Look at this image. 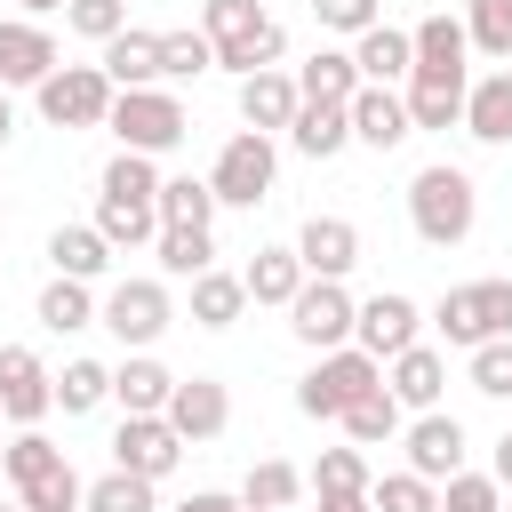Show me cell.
Returning <instances> with one entry per match:
<instances>
[{
    "label": "cell",
    "instance_id": "b9f144b4",
    "mask_svg": "<svg viewBox=\"0 0 512 512\" xmlns=\"http://www.w3.org/2000/svg\"><path fill=\"white\" fill-rule=\"evenodd\" d=\"M96 192H104V200H152V192H160L152 152H112V160H104V176H96Z\"/></svg>",
    "mask_w": 512,
    "mask_h": 512
},
{
    "label": "cell",
    "instance_id": "d590c367",
    "mask_svg": "<svg viewBox=\"0 0 512 512\" xmlns=\"http://www.w3.org/2000/svg\"><path fill=\"white\" fill-rule=\"evenodd\" d=\"M200 72H216V48H208V32H200V24H184V32H160V88H176V80H200Z\"/></svg>",
    "mask_w": 512,
    "mask_h": 512
},
{
    "label": "cell",
    "instance_id": "603a6c76",
    "mask_svg": "<svg viewBox=\"0 0 512 512\" xmlns=\"http://www.w3.org/2000/svg\"><path fill=\"white\" fill-rule=\"evenodd\" d=\"M168 392H176V376H168L152 352H128V360L112 368V400H120V416H160Z\"/></svg>",
    "mask_w": 512,
    "mask_h": 512
},
{
    "label": "cell",
    "instance_id": "7c38bea8",
    "mask_svg": "<svg viewBox=\"0 0 512 512\" xmlns=\"http://www.w3.org/2000/svg\"><path fill=\"white\" fill-rule=\"evenodd\" d=\"M56 32L40 16H0V88H40L56 72Z\"/></svg>",
    "mask_w": 512,
    "mask_h": 512
},
{
    "label": "cell",
    "instance_id": "1f68e13d",
    "mask_svg": "<svg viewBox=\"0 0 512 512\" xmlns=\"http://www.w3.org/2000/svg\"><path fill=\"white\" fill-rule=\"evenodd\" d=\"M336 424L352 432V448H384V440H400V424H408V408H400V400H392L384 384H368V392H360V400H352V408H344Z\"/></svg>",
    "mask_w": 512,
    "mask_h": 512
},
{
    "label": "cell",
    "instance_id": "f5cc1de1",
    "mask_svg": "<svg viewBox=\"0 0 512 512\" xmlns=\"http://www.w3.org/2000/svg\"><path fill=\"white\" fill-rule=\"evenodd\" d=\"M320 512H368V496H320Z\"/></svg>",
    "mask_w": 512,
    "mask_h": 512
},
{
    "label": "cell",
    "instance_id": "d4e9b609",
    "mask_svg": "<svg viewBox=\"0 0 512 512\" xmlns=\"http://www.w3.org/2000/svg\"><path fill=\"white\" fill-rule=\"evenodd\" d=\"M48 264H56L64 280H104V272H112V240H104L96 224H56V232H48Z\"/></svg>",
    "mask_w": 512,
    "mask_h": 512
},
{
    "label": "cell",
    "instance_id": "816d5d0a",
    "mask_svg": "<svg viewBox=\"0 0 512 512\" xmlns=\"http://www.w3.org/2000/svg\"><path fill=\"white\" fill-rule=\"evenodd\" d=\"M488 472H496V488H512V424H504V440H496V464H488Z\"/></svg>",
    "mask_w": 512,
    "mask_h": 512
},
{
    "label": "cell",
    "instance_id": "db71d44e",
    "mask_svg": "<svg viewBox=\"0 0 512 512\" xmlns=\"http://www.w3.org/2000/svg\"><path fill=\"white\" fill-rule=\"evenodd\" d=\"M8 136H16V112H8V96H0V152H8Z\"/></svg>",
    "mask_w": 512,
    "mask_h": 512
},
{
    "label": "cell",
    "instance_id": "836d02e7",
    "mask_svg": "<svg viewBox=\"0 0 512 512\" xmlns=\"http://www.w3.org/2000/svg\"><path fill=\"white\" fill-rule=\"evenodd\" d=\"M232 496H240L248 512H288V504L304 496V472H296L288 456H264V464H248V480H240Z\"/></svg>",
    "mask_w": 512,
    "mask_h": 512
},
{
    "label": "cell",
    "instance_id": "2e32d148",
    "mask_svg": "<svg viewBox=\"0 0 512 512\" xmlns=\"http://www.w3.org/2000/svg\"><path fill=\"white\" fill-rule=\"evenodd\" d=\"M296 264H304V280H344V272L360 264V224H352V216H304Z\"/></svg>",
    "mask_w": 512,
    "mask_h": 512
},
{
    "label": "cell",
    "instance_id": "f546056e",
    "mask_svg": "<svg viewBox=\"0 0 512 512\" xmlns=\"http://www.w3.org/2000/svg\"><path fill=\"white\" fill-rule=\"evenodd\" d=\"M152 256H160L168 280H192V272L216 264V232H208V224H160V232H152Z\"/></svg>",
    "mask_w": 512,
    "mask_h": 512
},
{
    "label": "cell",
    "instance_id": "277c9868",
    "mask_svg": "<svg viewBox=\"0 0 512 512\" xmlns=\"http://www.w3.org/2000/svg\"><path fill=\"white\" fill-rule=\"evenodd\" d=\"M432 328H440L456 352H472V344H488V336H512V280H464V288H440Z\"/></svg>",
    "mask_w": 512,
    "mask_h": 512
},
{
    "label": "cell",
    "instance_id": "4fadbf2b",
    "mask_svg": "<svg viewBox=\"0 0 512 512\" xmlns=\"http://www.w3.org/2000/svg\"><path fill=\"white\" fill-rule=\"evenodd\" d=\"M168 424H176V440L184 448H200V440H216L224 424H232V392L216 384V376H176V392H168V408H160Z\"/></svg>",
    "mask_w": 512,
    "mask_h": 512
},
{
    "label": "cell",
    "instance_id": "cb8c5ba5",
    "mask_svg": "<svg viewBox=\"0 0 512 512\" xmlns=\"http://www.w3.org/2000/svg\"><path fill=\"white\" fill-rule=\"evenodd\" d=\"M352 88H360L352 48H312V56L296 64V96H304V104H352Z\"/></svg>",
    "mask_w": 512,
    "mask_h": 512
},
{
    "label": "cell",
    "instance_id": "7bdbcfd3",
    "mask_svg": "<svg viewBox=\"0 0 512 512\" xmlns=\"http://www.w3.org/2000/svg\"><path fill=\"white\" fill-rule=\"evenodd\" d=\"M256 24H264V8H256V0H200V32H208V48H216V56H224V48H240Z\"/></svg>",
    "mask_w": 512,
    "mask_h": 512
},
{
    "label": "cell",
    "instance_id": "5b68a950",
    "mask_svg": "<svg viewBox=\"0 0 512 512\" xmlns=\"http://www.w3.org/2000/svg\"><path fill=\"white\" fill-rule=\"evenodd\" d=\"M168 320H176V304H168V280H112L104 288V304H96V328H112L120 336V352H152L160 336H168Z\"/></svg>",
    "mask_w": 512,
    "mask_h": 512
},
{
    "label": "cell",
    "instance_id": "c3c4849f",
    "mask_svg": "<svg viewBox=\"0 0 512 512\" xmlns=\"http://www.w3.org/2000/svg\"><path fill=\"white\" fill-rule=\"evenodd\" d=\"M64 24H72L80 40H96V48H104V40L128 24V0H64Z\"/></svg>",
    "mask_w": 512,
    "mask_h": 512
},
{
    "label": "cell",
    "instance_id": "11a10c76",
    "mask_svg": "<svg viewBox=\"0 0 512 512\" xmlns=\"http://www.w3.org/2000/svg\"><path fill=\"white\" fill-rule=\"evenodd\" d=\"M16 8H24V16H56L64 0H16Z\"/></svg>",
    "mask_w": 512,
    "mask_h": 512
},
{
    "label": "cell",
    "instance_id": "7a4b0ae2",
    "mask_svg": "<svg viewBox=\"0 0 512 512\" xmlns=\"http://www.w3.org/2000/svg\"><path fill=\"white\" fill-rule=\"evenodd\" d=\"M104 128L120 136V152H176L184 136H192V112L176 104V88H112V112H104Z\"/></svg>",
    "mask_w": 512,
    "mask_h": 512
},
{
    "label": "cell",
    "instance_id": "9c48e42d",
    "mask_svg": "<svg viewBox=\"0 0 512 512\" xmlns=\"http://www.w3.org/2000/svg\"><path fill=\"white\" fill-rule=\"evenodd\" d=\"M416 336H424V312H416V296H400V288H376V296H360V312H352V344H360V352L392 360V352H408Z\"/></svg>",
    "mask_w": 512,
    "mask_h": 512
},
{
    "label": "cell",
    "instance_id": "7dc6e473",
    "mask_svg": "<svg viewBox=\"0 0 512 512\" xmlns=\"http://www.w3.org/2000/svg\"><path fill=\"white\" fill-rule=\"evenodd\" d=\"M440 512H504L496 472H448L440 480Z\"/></svg>",
    "mask_w": 512,
    "mask_h": 512
},
{
    "label": "cell",
    "instance_id": "f35d334b",
    "mask_svg": "<svg viewBox=\"0 0 512 512\" xmlns=\"http://www.w3.org/2000/svg\"><path fill=\"white\" fill-rule=\"evenodd\" d=\"M104 400H112V368H104V360H64L56 408H64V416H88V408H104Z\"/></svg>",
    "mask_w": 512,
    "mask_h": 512
},
{
    "label": "cell",
    "instance_id": "30bf717a",
    "mask_svg": "<svg viewBox=\"0 0 512 512\" xmlns=\"http://www.w3.org/2000/svg\"><path fill=\"white\" fill-rule=\"evenodd\" d=\"M112 464L136 472V480H168V472L184 464V440H176L168 416H120V432H112Z\"/></svg>",
    "mask_w": 512,
    "mask_h": 512
},
{
    "label": "cell",
    "instance_id": "6f0895ef",
    "mask_svg": "<svg viewBox=\"0 0 512 512\" xmlns=\"http://www.w3.org/2000/svg\"><path fill=\"white\" fill-rule=\"evenodd\" d=\"M0 512H24V504H0Z\"/></svg>",
    "mask_w": 512,
    "mask_h": 512
},
{
    "label": "cell",
    "instance_id": "ffe728a7",
    "mask_svg": "<svg viewBox=\"0 0 512 512\" xmlns=\"http://www.w3.org/2000/svg\"><path fill=\"white\" fill-rule=\"evenodd\" d=\"M464 136H480V144H512V64L504 72H480L472 88H464V120H456Z\"/></svg>",
    "mask_w": 512,
    "mask_h": 512
},
{
    "label": "cell",
    "instance_id": "ba28073f",
    "mask_svg": "<svg viewBox=\"0 0 512 512\" xmlns=\"http://www.w3.org/2000/svg\"><path fill=\"white\" fill-rule=\"evenodd\" d=\"M352 312H360V296H352L344 280H304V288L288 296V328H296L304 352H336V344H352Z\"/></svg>",
    "mask_w": 512,
    "mask_h": 512
},
{
    "label": "cell",
    "instance_id": "681fc988",
    "mask_svg": "<svg viewBox=\"0 0 512 512\" xmlns=\"http://www.w3.org/2000/svg\"><path fill=\"white\" fill-rule=\"evenodd\" d=\"M376 16H384L376 0H312V24H320V32H344V40H352V32H368Z\"/></svg>",
    "mask_w": 512,
    "mask_h": 512
},
{
    "label": "cell",
    "instance_id": "52a82bcc",
    "mask_svg": "<svg viewBox=\"0 0 512 512\" xmlns=\"http://www.w3.org/2000/svg\"><path fill=\"white\" fill-rule=\"evenodd\" d=\"M32 104H40L48 128H104L112 80H104V64H56V72L32 88Z\"/></svg>",
    "mask_w": 512,
    "mask_h": 512
},
{
    "label": "cell",
    "instance_id": "f6af8a7d",
    "mask_svg": "<svg viewBox=\"0 0 512 512\" xmlns=\"http://www.w3.org/2000/svg\"><path fill=\"white\" fill-rule=\"evenodd\" d=\"M152 488H160V480H136V472H120V464H112L104 480H88V512H160V504H152Z\"/></svg>",
    "mask_w": 512,
    "mask_h": 512
},
{
    "label": "cell",
    "instance_id": "484cf974",
    "mask_svg": "<svg viewBox=\"0 0 512 512\" xmlns=\"http://www.w3.org/2000/svg\"><path fill=\"white\" fill-rule=\"evenodd\" d=\"M64 464H72V456H64L40 424H16V440L0 448V472H8V488H16V496H24V488H40V480H48V472H64Z\"/></svg>",
    "mask_w": 512,
    "mask_h": 512
},
{
    "label": "cell",
    "instance_id": "f1b7e54d",
    "mask_svg": "<svg viewBox=\"0 0 512 512\" xmlns=\"http://www.w3.org/2000/svg\"><path fill=\"white\" fill-rule=\"evenodd\" d=\"M288 144H296L304 160H336V152L352 144V120H344V104H296V120H288Z\"/></svg>",
    "mask_w": 512,
    "mask_h": 512
},
{
    "label": "cell",
    "instance_id": "f907efd6",
    "mask_svg": "<svg viewBox=\"0 0 512 512\" xmlns=\"http://www.w3.org/2000/svg\"><path fill=\"white\" fill-rule=\"evenodd\" d=\"M176 512H248V504H240V496H224V488H192Z\"/></svg>",
    "mask_w": 512,
    "mask_h": 512
},
{
    "label": "cell",
    "instance_id": "8fae6325",
    "mask_svg": "<svg viewBox=\"0 0 512 512\" xmlns=\"http://www.w3.org/2000/svg\"><path fill=\"white\" fill-rule=\"evenodd\" d=\"M56 408V376L32 344H0V416L8 424H40Z\"/></svg>",
    "mask_w": 512,
    "mask_h": 512
},
{
    "label": "cell",
    "instance_id": "ac0fdd59",
    "mask_svg": "<svg viewBox=\"0 0 512 512\" xmlns=\"http://www.w3.org/2000/svg\"><path fill=\"white\" fill-rule=\"evenodd\" d=\"M464 88H472V72H408L400 80L408 128H456L464 120Z\"/></svg>",
    "mask_w": 512,
    "mask_h": 512
},
{
    "label": "cell",
    "instance_id": "5bb4252c",
    "mask_svg": "<svg viewBox=\"0 0 512 512\" xmlns=\"http://www.w3.org/2000/svg\"><path fill=\"white\" fill-rule=\"evenodd\" d=\"M400 440H408V472H424L432 488H440L448 472H464V448H472L464 424H456L448 408H424L416 424H400Z\"/></svg>",
    "mask_w": 512,
    "mask_h": 512
},
{
    "label": "cell",
    "instance_id": "6da1fadb",
    "mask_svg": "<svg viewBox=\"0 0 512 512\" xmlns=\"http://www.w3.org/2000/svg\"><path fill=\"white\" fill-rule=\"evenodd\" d=\"M408 224L424 248H464L472 224H480V184L456 168V160H432L408 176Z\"/></svg>",
    "mask_w": 512,
    "mask_h": 512
},
{
    "label": "cell",
    "instance_id": "e575fe53",
    "mask_svg": "<svg viewBox=\"0 0 512 512\" xmlns=\"http://www.w3.org/2000/svg\"><path fill=\"white\" fill-rule=\"evenodd\" d=\"M96 232H104L112 248H152L160 208H152V200H104V192H96Z\"/></svg>",
    "mask_w": 512,
    "mask_h": 512
},
{
    "label": "cell",
    "instance_id": "ab89813d",
    "mask_svg": "<svg viewBox=\"0 0 512 512\" xmlns=\"http://www.w3.org/2000/svg\"><path fill=\"white\" fill-rule=\"evenodd\" d=\"M464 40L496 64H512V0H464Z\"/></svg>",
    "mask_w": 512,
    "mask_h": 512
},
{
    "label": "cell",
    "instance_id": "4316f807",
    "mask_svg": "<svg viewBox=\"0 0 512 512\" xmlns=\"http://www.w3.org/2000/svg\"><path fill=\"white\" fill-rule=\"evenodd\" d=\"M32 320H40L48 336H80V328H96V288L56 272V280L40 288V304H32Z\"/></svg>",
    "mask_w": 512,
    "mask_h": 512
},
{
    "label": "cell",
    "instance_id": "3957f363",
    "mask_svg": "<svg viewBox=\"0 0 512 512\" xmlns=\"http://www.w3.org/2000/svg\"><path fill=\"white\" fill-rule=\"evenodd\" d=\"M368 384H384V360H376V352H360V344H336V352H320V360H312V376L296 384V408H304L312 424H336Z\"/></svg>",
    "mask_w": 512,
    "mask_h": 512
},
{
    "label": "cell",
    "instance_id": "9f6ffc18",
    "mask_svg": "<svg viewBox=\"0 0 512 512\" xmlns=\"http://www.w3.org/2000/svg\"><path fill=\"white\" fill-rule=\"evenodd\" d=\"M56 512H88V504H56Z\"/></svg>",
    "mask_w": 512,
    "mask_h": 512
},
{
    "label": "cell",
    "instance_id": "44dd1931",
    "mask_svg": "<svg viewBox=\"0 0 512 512\" xmlns=\"http://www.w3.org/2000/svg\"><path fill=\"white\" fill-rule=\"evenodd\" d=\"M96 64H104V80H112V88H152V80H160V32L120 24V32L96 48Z\"/></svg>",
    "mask_w": 512,
    "mask_h": 512
},
{
    "label": "cell",
    "instance_id": "83f0119b",
    "mask_svg": "<svg viewBox=\"0 0 512 512\" xmlns=\"http://www.w3.org/2000/svg\"><path fill=\"white\" fill-rule=\"evenodd\" d=\"M408 40H416V64H408V72H472V64H464V56H472L464 16H424Z\"/></svg>",
    "mask_w": 512,
    "mask_h": 512
},
{
    "label": "cell",
    "instance_id": "8992f818",
    "mask_svg": "<svg viewBox=\"0 0 512 512\" xmlns=\"http://www.w3.org/2000/svg\"><path fill=\"white\" fill-rule=\"evenodd\" d=\"M272 176H280L272 136L264 128H240V136H224V152L208 168V192H216V208H256V200H272Z\"/></svg>",
    "mask_w": 512,
    "mask_h": 512
},
{
    "label": "cell",
    "instance_id": "9a60e30c",
    "mask_svg": "<svg viewBox=\"0 0 512 512\" xmlns=\"http://www.w3.org/2000/svg\"><path fill=\"white\" fill-rule=\"evenodd\" d=\"M344 120H352V144H368V152H392V144H408V136H416V128H408L400 88H384V80H360V88H352V104H344Z\"/></svg>",
    "mask_w": 512,
    "mask_h": 512
},
{
    "label": "cell",
    "instance_id": "d6986e66",
    "mask_svg": "<svg viewBox=\"0 0 512 512\" xmlns=\"http://www.w3.org/2000/svg\"><path fill=\"white\" fill-rule=\"evenodd\" d=\"M296 104H304V96H296V72H280V64L240 80V128H264V136H280V128L296 120Z\"/></svg>",
    "mask_w": 512,
    "mask_h": 512
},
{
    "label": "cell",
    "instance_id": "4dcf8cb0",
    "mask_svg": "<svg viewBox=\"0 0 512 512\" xmlns=\"http://www.w3.org/2000/svg\"><path fill=\"white\" fill-rule=\"evenodd\" d=\"M240 288H248V304H280V312H288V296L304 288L296 248H256V256H248V272H240Z\"/></svg>",
    "mask_w": 512,
    "mask_h": 512
},
{
    "label": "cell",
    "instance_id": "e0dca14e",
    "mask_svg": "<svg viewBox=\"0 0 512 512\" xmlns=\"http://www.w3.org/2000/svg\"><path fill=\"white\" fill-rule=\"evenodd\" d=\"M384 392H392L408 416L440 408V392H448V352H432V344L416 336L408 352H392V360H384Z\"/></svg>",
    "mask_w": 512,
    "mask_h": 512
},
{
    "label": "cell",
    "instance_id": "ee69618b",
    "mask_svg": "<svg viewBox=\"0 0 512 512\" xmlns=\"http://www.w3.org/2000/svg\"><path fill=\"white\" fill-rule=\"evenodd\" d=\"M368 512H440V488L424 472H384L368 480Z\"/></svg>",
    "mask_w": 512,
    "mask_h": 512
},
{
    "label": "cell",
    "instance_id": "bcb514c9",
    "mask_svg": "<svg viewBox=\"0 0 512 512\" xmlns=\"http://www.w3.org/2000/svg\"><path fill=\"white\" fill-rule=\"evenodd\" d=\"M472 392L480 400H512V336L472 344Z\"/></svg>",
    "mask_w": 512,
    "mask_h": 512
},
{
    "label": "cell",
    "instance_id": "74e56055",
    "mask_svg": "<svg viewBox=\"0 0 512 512\" xmlns=\"http://www.w3.org/2000/svg\"><path fill=\"white\" fill-rule=\"evenodd\" d=\"M368 480H376V472H368V456H360V448H320V464L304 472V488H312V496H368Z\"/></svg>",
    "mask_w": 512,
    "mask_h": 512
},
{
    "label": "cell",
    "instance_id": "8d00e7d4",
    "mask_svg": "<svg viewBox=\"0 0 512 512\" xmlns=\"http://www.w3.org/2000/svg\"><path fill=\"white\" fill-rule=\"evenodd\" d=\"M152 208H160V224H216V192H208V176H160Z\"/></svg>",
    "mask_w": 512,
    "mask_h": 512
},
{
    "label": "cell",
    "instance_id": "7402d4cb",
    "mask_svg": "<svg viewBox=\"0 0 512 512\" xmlns=\"http://www.w3.org/2000/svg\"><path fill=\"white\" fill-rule=\"evenodd\" d=\"M352 64H360V80H384V88H400L408 80V64H416V40L400 32V24H368V32H352Z\"/></svg>",
    "mask_w": 512,
    "mask_h": 512
},
{
    "label": "cell",
    "instance_id": "60d3db41",
    "mask_svg": "<svg viewBox=\"0 0 512 512\" xmlns=\"http://www.w3.org/2000/svg\"><path fill=\"white\" fill-rule=\"evenodd\" d=\"M280 56H288V32H280V24L264 16V24H256V32L240 40V48H224V56H216V72H232V80H248V72H272Z\"/></svg>",
    "mask_w": 512,
    "mask_h": 512
},
{
    "label": "cell",
    "instance_id": "d6a6232c",
    "mask_svg": "<svg viewBox=\"0 0 512 512\" xmlns=\"http://www.w3.org/2000/svg\"><path fill=\"white\" fill-rule=\"evenodd\" d=\"M248 312V288H240V272H192V328H232Z\"/></svg>",
    "mask_w": 512,
    "mask_h": 512
}]
</instances>
